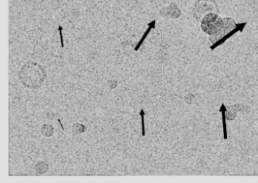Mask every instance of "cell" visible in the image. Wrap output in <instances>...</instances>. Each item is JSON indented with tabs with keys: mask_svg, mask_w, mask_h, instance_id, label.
Returning a JSON list of instances; mask_svg holds the SVG:
<instances>
[{
	"mask_svg": "<svg viewBox=\"0 0 258 183\" xmlns=\"http://www.w3.org/2000/svg\"><path fill=\"white\" fill-rule=\"evenodd\" d=\"M19 77L24 86L30 89H38L46 80L44 68L34 62H28L19 73Z\"/></svg>",
	"mask_w": 258,
	"mask_h": 183,
	"instance_id": "6da1fadb",
	"label": "cell"
},
{
	"mask_svg": "<svg viewBox=\"0 0 258 183\" xmlns=\"http://www.w3.org/2000/svg\"><path fill=\"white\" fill-rule=\"evenodd\" d=\"M246 23H241V24H237L236 27L233 29V30H231L229 33H226L224 36L221 38V39H219L217 42L213 43V45L211 46V49L214 50L217 47H218L219 45H222V44L224 43L228 39L232 37L233 35H235L237 32L240 31L242 32V30H244V27H245Z\"/></svg>",
	"mask_w": 258,
	"mask_h": 183,
	"instance_id": "7a4b0ae2",
	"label": "cell"
},
{
	"mask_svg": "<svg viewBox=\"0 0 258 183\" xmlns=\"http://www.w3.org/2000/svg\"><path fill=\"white\" fill-rule=\"evenodd\" d=\"M161 15L163 16H170L172 18H177L180 16L181 12L177 6L170 4L167 8H164L161 11Z\"/></svg>",
	"mask_w": 258,
	"mask_h": 183,
	"instance_id": "3957f363",
	"label": "cell"
},
{
	"mask_svg": "<svg viewBox=\"0 0 258 183\" xmlns=\"http://www.w3.org/2000/svg\"><path fill=\"white\" fill-rule=\"evenodd\" d=\"M155 23H156V21L154 20V21H152V22L149 23V24H148V27H148L147 30H146V32H145L143 36H142L141 39H140V40L139 41L138 43H137V46L135 47V51H138V50L140 49V47H141V45H143V42H144L145 39L147 38L148 35L149 34L151 30H152V29L155 28Z\"/></svg>",
	"mask_w": 258,
	"mask_h": 183,
	"instance_id": "277c9868",
	"label": "cell"
},
{
	"mask_svg": "<svg viewBox=\"0 0 258 183\" xmlns=\"http://www.w3.org/2000/svg\"><path fill=\"white\" fill-rule=\"evenodd\" d=\"M220 111L221 112L222 118H223V138H224V139H227V128H226V111H227V108L225 107L224 104H222Z\"/></svg>",
	"mask_w": 258,
	"mask_h": 183,
	"instance_id": "5b68a950",
	"label": "cell"
},
{
	"mask_svg": "<svg viewBox=\"0 0 258 183\" xmlns=\"http://www.w3.org/2000/svg\"><path fill=\"white\" fill-rule=\"evenodd\" d=\"M53 127L52 125H49V124H45L43 127H42V134L45 136H51L53 134Z\"/></svg>",
	"mask_w": 258,
	"mask_h": 183,
	"instance_id": "8992f818",
	"label": "cell"
},
{
	"mask_svg": "<svg viewBox=\"0 0 258 183\" xmlns=\"http://www.w3.org/2000/svg\"><path fill=\"white\" fill-rule=\"evenodd\" d=\"M145 113L144 110L143 109H141L140 112V115L141 116L142 119V136H146V128H145Z\"/></svg>",
	"mask_w": 258,
	"mask_h": 183,
	"instance_id": "52a82bcc",
	"label": "cell"
},
{
	"mask_svg": "<svg viewBox=\"0 0 258 183\" xmlns=\"http://www.w3.org/2000/svg\"><path fill=\"white\" fill-rule=\"evenodd\" d=\"M77 125H78V124H77ZM75 127H77V130H73V133H74V134L75 135H76V134H78V133H84V132L86 131V127H84V125H82V124H81V125H80V127L79 128H78V127H76V124H75Z\"/></svg>",
	"mask_w": 258,
	"mask_h": 183,
	"instance_id": "ba28073f",
	"label": "cell"
},
{
	"mask_svg": "<svg viewBox=\"0 0 258 183\" xmlns=\"http://www.w3.org/2000/svg\"><path fill=\"white\" fill-rule=\"evenodd\" d=\"M58 31H59L60 39H61V45L62 48H64V40H63L62 27L61 25L58 26Z\"/></svg>",
	"mask_w": 258,
	"mask_h": 183,
	"instance_id": "9c48e42d",
	"label": "cell"
},
{
	"mask_svg": "<svg viewBox=\"0 0 258 183\" xmlns=\"http://www.w3.org/2000/svg\"><path fill=\"white\" fill-rule=\"evenodd\" d=\"M257 164H258V161H257Z\"/></svg>",
	"mask_w": 258,
	"mask_h": 183,
	"instance_id": "30bf717a",
	"label": "cell"
}]
</instances>
